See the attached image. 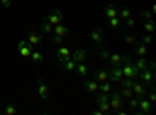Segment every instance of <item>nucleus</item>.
Returning a JSON list of instances; mask_svg holds the SVG:
<instances>
[{"label": "nucleus", "instance_id": "obj_1", "mask_svg": "<svg viewBox=\"0 0 156 115\" xmlns=\"http://www.w3.org/2000/svg\"><path fill=\"white\" fill-rule=\"evenodd\" d=\"M122 62H123V67H122V73L125 78H136V76L139 75V70L136 69L134 64H131V61H129V58L123 56L122 58Z\"/></svg>", "mask_w": 156, "mask_h": 115}, {"label": "nucleus", "instance_id": "obj_2", "mask_svg": "<svg viewBox=\"0 0 156 115\" xmlns=\"http://www.w3.org/2000/svg\"><path fill=\"white\" fill-rule=\"evenodd\" d=\"M140 78L144 79L147 84H151L153 83V78H154V62H150L148 67L140 72Z\"/></svg>", "mask_w": 156, "mask_h": 115}, {"label": "nucleus", "instance_id": "obj_3", "mask_svg": "<svg viewBox=\"0 0 156 115\" xmlns=\"http://www.w3.org/2000/svg\"><path fill=\"white\" fill-rule=\"evenodd\" d=\"M61 20H62V11L61 9H53L50 12V14L45 17V22H48V23H51L55 27V25H58V23H61Z\"/></svg>", "mask_w": 156, "mask_h": 115}, {"label": "nucleus", "instance_id": "obj_4", "mask_svg": "<svg viewBox=\"0 0 156 115\" xmlns=\"http://www.w3.org/2000/svg\"><path fill=\"white\" fill-rule=\"evenodd\" d=\"M31 44L28 42V41H20L19 44H17V50H19V53L23 56V58H30V55H31Z\"/></svg>", "mask_w": 156, "mask_h": 115}, {"label": "nucleus", "instance_id": "obj_5", "mask_svg": "<svg viewBox=\"0 0 156 115\" xmlns=\"http://www.w3.org/2000/svg\"><path fill=\"white\" fill-rule=\"evenodd\" d=\"M122 78H123L122 69H120V67H114V66H111V67H109V70H108V79L119 83Z\"/></svg>", "mask_w": 156, "mask_h": 115}, {"label": "nucleus", "instance_id": "obj_6", "mask_svg": "<svg viewBox=\"0 0 156 115\" xmlns=\"http://www.w3.org/2000/svg\"><path fill=\"white\" fill-rule=\"evenodd\" d=\"M97 106H98V109H101L105 113H106V112H111L109 100H108L106 93H101V95H98V96H97Z\"/></svg>", "mask_w": 156, "mask_h": 115}, {"label": "nucleus", "instance_id": "obj_7", "mask_svg": "<svg viewBox=\"0 0 156 115\" xmlns=\"http://www.w3.org/2000/svg\"><path fill=\"white\" fill-rule=\"evenodd\" d=\"M151 107H153V104L150 103L145 96H139V109H140V110L137 112V115L150 113V112H151Z\"/></svg>", "mask_w": 156, "mask_h": 115}, {"label": "nucleus", "instance_id": "obj_8", "mask_svg": "<svg viewBox=\"0 0 156 115\" xmlns=\"http://www.w3.org/2000/svg\"><path fill=\"white\" fill-rule=\"evenodd\" d=\"M109 106L112 107V110H117V109H120L122 106H123V103H122V96L119 95V93H111V100H109Z\"/></svg>", "mask_w": 156, "mask_h": 115}, {"label": "nucleus", "instance_id": "obj_9", "mask_svg": "<svg viewBox=\"0 0 156 115\" xmlns=\"http://www.w3.org/2000/svg\"><path fill=\"white\" fill-rule=\"evenodd\" d=\"M58 61H59V64H62V62H66V61H69L70 59V50L67 48V47H61L59 50H58Z\"/></svg>", "mask_w": 156, "mask_h": 115}, {"label": "nucleus", "instance_id": "obj_10", "mask_svg": "<svg viewBox=\"0 0 156 115\" xmlns=\"http://www.w3.org/2000/svg\"><path fill=\"white\" fill-rule=\"evenodd\" d=\"M131 90H133V93H136L137 96H145V95H147V87H145L144 84L137 83V81H134V83H133Z\"/></svg>", "mask_w": 156, "mask_h": 115}, {"label": "nucleus", "instance_id": "obj_11", "mask_svg": "<svg viewBox=\"0 0 156 115\" xmlns=\"http://www.w3.org/2000/svg\"><path fill=\"white\" fill-rule=\"evenodd\" d=\"M27 41L31 44V45H39L42 42V36L39 33H34V31H28L27 33Z\"/></svg>", "mask_w": 156, "mask_h": 115}, {"label": "nucleus", "instance_id": "obj_12", "mask_svg": "<svg viewBox=\"0 0 156 115\" xmlns=\"http://www.w3.org/2000/svg\"><path fill=\"white\" fill-rule=\"evenodd\" d=\"M37 87H39V95H41V98L47 100L48 98V87H47V84H45V81L42 78L37 79Z\"/></svg>", "mask_w": 156, "mask_h": 115}, {"label": "nucleus", "instance_id": "obj_13", "mask_svg": "<svg viewBox=\"0 0 156 115\" xmlns=\"http://www.w3.org/2000/svg\"><path fill=\"white\" fill-rule=\"evenodd\" d=\"M90 37H92V41L95 42V45L100 48L101 42H103V34H101V30L100 28H94L92 33H90Z\"/></svg>", "mask_w": 156, "mask_h": 115}, {"label": "nucleus", "instance_id": "obj_14", "mask_svg": "<svg viewBox=\"0 0 156 115\" xmlns=\"http://www.w3.org/2000/svg\"><path fill=\"white\" fill-rule=\"evenodd\" d=\"M94 79H97V83H105V81H108V70H106V69L95 70V72H94Z\"/></svg>", "mask_w": 156, "mask_h": 115}, {"label": "nucleus", "instance_id": "obj_15", "mask_svg": "<svg viewBox=\"0 0 156 115\" xmlns=\"http://www.w3.org/2000/svg\"><path fill=\"white\" fill-rule=\"evenodd\" d=\"M134 55H137L139 58L140 56H145L147 55V45L144 42H134Z\"/></svg>", "mask_w": 156, "mask_h": 115}, {"label": "nucleus", "instance_id": "obj_16", "mask_svg": "<svg viewBox=\"0 0 156 115\" xmlns=\"http://www.w3.org/2000/svg\"><path fill=\"white\" fill-rule=\"evenodd\" d=\"M86 58H87V55H86L84 50H75L73 55H72V61H75L76 64L78 62H84Z\"/></svg>", "mask_w": 156, "mask_h": 115}, {"label": "nucleus", "instance_id": "obj_17", "mask_svg": "<svg viewBox=\"0 0 156 115\" xmlns=\"http://www.w3.org/2000/svg\"><path fill=\"white\" fill-rule=\"evenodd\" d=\"M84 90L86 92H97L98 90V83L97 81H92V79L84 81Z\"/></svg>", "mask_w": 156, "mask_h": 115}, {"label": "nucleus", "instance_id": "obj_18", "mask_svg": "<svg viewBox=\"0 0 156 115\" xmlns=\"http://www.w3.org/2000/svg\"><path fill=\"white\" fill-rule=\"evenodd\" d=\"M122 55H117V53H112L109 55V62H111V66L114 67H122Z\"/></svg>", "mask_w": 156, "mask_h": 115}, {"label": "nucleus", "instance_id": "obj_19", "mask_svg": "<svg viewBox=\"0 0 156 115\" xmlns=\"http://www.w3.org/2000/svg\"><path fill=\"white\" fill-rule=\"evenodd\" d=\"M53 33L58 34V36H66V34H69V27L58 23V25H55V27H53Z\"/></svg>", "mask_w": 156, "mask_h": 115}, {"label": "nucleus", "instance_id": "obj_20", "mask_svg": "<svg viewBox=\"0 0 156 115\" xmlns=\"http://www.w3.org/2000/svg\"><path fill=\"white\" fill-rule=\"evenodd\" d=\"M41 31H42V34H45V36L51 34V33H53V25L48 23V22H44V23L41 25Z\"/></svg>", "mask_w": 156, "mask_h": 115}, {"label": "nucleus", "instance_id": "obj_21", "mask_svg": "<svg viewBox=\"0 0 156 115\" xmlns=\"http://www.w3.org/2000/svg\"><path fill=\"white\" fill-rule=\"evenodd\" d=\"M134 66H136V69H137L139 72H142L144 69H147V67H148V64H147V59H145L144 56H140V58H139V61L134 64Z\"/></svg>", "mask_w": 156, "mask_h": 115}, {"label": "nucleus", "instance_id": "obj_22", "mask_svg": "<svg viewBox=\"0 0 156 115\" xmlns=\"http://www.w3.org/2000/svg\"><path fill=\"white\" fill-rule=\"evenodd\" d=\"M105 14H106V17H117V9L112 6V5H106L105 6Z\"/></svg>", "mask_w": 156, "mask_h": 115}, {"label": "nucleus", "instance_id": "obj_23", "mask_svg": "<svg viewBox=\"0 0 156 115\" xmlns=\"http://www.w3.org/2000/svg\"><path fill=\"white\" fill-rule=\"evenodd\" d=\"M75 67H76V62L72 61V59H69V61H66V62H62V69L66 70V72H72V70H75Z\"/></svg>", "mask_w": 156, "mask_h": 115}, {"label": "nucleus", "instance_id": "obj_24", "mask_svg": "<svg viewBox=\"0 0 156 115\" xmlns=\"http://www.w3.org/2000/svg\"><path fill=\"white\" fill-rule=\"evenodd\" d=\"M122 98H131L133 96V90H131V89H129V87H122L120 89V93H119Z\"/></svg>", "mask_w": 156, "mask_h": 115}, {"label": "nucleus", "instance_id": "obj_25", "mask_svg": "<svg viewBox=\"0 0 156 115\" xmlns=\"http://www.w3.org/2000/svg\"><path fill=\"white\" fill-rule=\"evenodd\" d=\"M3 113H6V115H16L17 113V107L14 104H6L5 109H3Z\"/></svg>", "mask_w": 156, "mask_h": 115}, {"label": "nucleus", "instance_id": "obj_26", "mask_svg": "<svg viewBox=\"0 0 156 115\" xmlns=\"http://www.w3.org/2000/svg\"><path fill=\"white\" fill-rule=\"evenodd\" d=\"M30 59H31V62H42L44 56H42V53H39V52H31Z\"/></svg>", "mask_w": 156, "mask_h": 115}, {"label": "nucleus", "instance_id": "obj_27", "mask_svg": "<svg viewBox=\"0 0 156 115\" xmlns=\"http://www.w3.org/2000/svg\"><path fill=\"white\" fill-rule=\"evenodd\" d=\"M75 69H76V72H78V75H80V76H86V73H87V67L84 66L83 62H78V66H76Z\"/></svg>", "mask_w": 156, "mask_h": 115}, {"label": "nucleus", "instance_id": "obj_28", "mask_svg": "<svg viewBox=\"0 0 156 115\" xmlns=\"http://www.w3.org/2000/svg\"><path fill=\"white\" fill-rule=\"evenodd\" d=\"M98 90H101L103 93H109L111 92V86H109V83L108 81H105V83H101V84H98Z\"/></svg>", "mask_w": 156, "mask_h": 115}, {"label": "nucleus", "instance_id": "obj_29", "mask_svg": "<svg viewBox=\"0 0 156 115\" xmlns=\"http://www.w3.org/2000/svg\"><path fill=\"white\" fill-rule=\"evenodd\" d=\"M128 106H129V109L131 110H134V109H137L139 107V98H128Z\"/></svg>", "mask_w": 156, "mask_h": 115}, {"label": "nucleus", "instance_id": "obj_30", "mask_svg": "<svg viewBox=\"0 0 156 115\" xmlns=\"http://www.w3.org/2000/svg\"><path fill=\"white\" fill-rule=\"evenodd\" d=\"M51 44H56V45H62L64 44V36H58V34H55V36H51Z\"/></svg>", "mask_w": 156, "mask_h": 115}, {"label": "nucleus", "instance_id": "obj_31", "mask_svg": "<svg viewBox=\"0 0 156 115\" xmlns=\"http://www.w3.org/2000/svg\"><path fill=\"white\" fill-rule=\"evenodd\" d=\"M120 17H122V20H125V19H128V17H131V11H129L126 6H123V8L120 9Z\"/></svg>", "mask_w": 156, "mask_h": 115}, {"label": "nucleus", "instance_id": "obj_32", "mask_svg": "<svg viewBox=\"0 0 156 115\" xmlns=\"http://www.w3.org/2000/svg\"><path fill=\"white\" fill-rule=\"evenodd\" d=\"M109 27L111 28H119L120 27V19L119 17H111L109 19Z\"/></svg>", "mask_w": 156, "mask_h": 115}, {"label": "nucleus", "instance_id": "obj_33", "mask_svg": "<svg viewBox=\"0 0 156 115\" xmlns=\"http://www.w3.org/2000/svg\"><path fill=\"white\" fill-rule=\"evenodd\" d=\"M154 22L153 20H145V30H147V33H153L154 31Z\"/></svg>", "mask_w": 156, "mask_h": 115}, {"label": "nucleus", "instance_id": "obj_34", "mask_svg": "<svg viewBox=\"0 0 156 115\" xmlns=\"http://www.w3.org/2000/svg\"><path fill=\"white\" fill-rule=\"evenodd\" d=\"M140 16L144 17L145 20H153V12H151V11L144 9V11H140Z\"/></svg>", "mask_w": 156, "mask_h": 115}, {"label": "nucleus", "instance_id": "obj_35", "mask_svg": "<svg viewBox=\"0 0 156 115\" xmlns=\"http://www.w3.org/2000/svg\"><path fill=\"white\" fill-rule=\"evenodd\" d=\"M123 41H125L128 45H133V44L136 42V37H134L133 34H126V36L123 37Z\"/></svg>", "mask_w": 156, "mask_h": 115}, {"label": "nucleus", "instance_id": "obj_36", "mask_svg": "<svg viewBox=\"0 0 156 115\" xmlns=\"http://www.w3.org/2000/svg\"><path fill=\"white\" fill-rule=\"evenodd\" d=\"M120 81H122V87H129V89L133 87V83H134V79H133V78H128V79H120Z\"/></svg>", "mask_w": 156, "mask_h": 115}, {"label": "nucleus", "instance_id": "obj_37", "mask_svg": "<svg viewBox=\"0 0 156 115\" xmlns=\"http://www.w3.org/2000/svg\"><path fill=\"white\" fill-rule=\"evenodd\" d=\"M148 101L151 104H154L156 103V93H154V87H151V92L148 93Z\"/></svg>", "mask_w": 156, "mask_h": 115}, {"label": "nucleus", "instance_id": "obj_38", "mask_svg": "<svg viewBox=\"0 0 156 115\" xmlns=\"http://www.w3.org/2000/svg\"><path fill=\"white\" fill-rule=\"evenodd\" d=\"M142 42H144L145 45L151 44V42H153V37H151V34H150V33H147V34L144 36V39H142Z\"/></svg>", "mask_w": 156, "mask_h": 115}, {"label": "nucleus", "instance_id": "obj_39", "mask_svg": "<svg viewBox=\"0 0 156 115\" xmlns=\"http://www.w3.org/2000/svg\"><path fill=\"white\" fill-rule=\"evenodd\" d=\"M125 22H126V27H128V28H133L134 25H136L134 19H131V17H128V19H125Z\"/></svg>", "mask_w": 156, "mask_h": 115}, {"label": "nucleus", "instance_id": "obj_40", "mask_svg": "<svg viewBox=\"0 0 156 115\" xmlns=\"http://www.w3.org/2000/svg\"><path fill=\"white\" fill-rule=\"evenodd\" d=\"M100 58H103V59H109V53L106 52V50L100 48Z\"/></svg>", "mask_w": 156, "mask_h": 115}, {"label": "nucleus", "instance_id": "obj_41", "mask_svg": "<svg viewBox=\"0 0 156 115\" xmlns=\"http://www.w3.org/2000/svg\"><path fill=\"white\" fill-rule=\"evenodd\" d=\"M2 5H3L5 8H9V6H11V0H2Z\"/></svg>", "mask_w": 156, "mask_h": 115}, {"label": "nucleus", "instance_id": "obj_42", "mask_svg": "<svg viewBox=\"0 0 156 115\" xmlns=\"http://www.w3.org/2000/svg\"><path fill=\"white\" fill-rule=\"evenodd\" d=\"M92 113H94V115H103L105 112H103L101 109H95V110H92Z\"/></svg>", "mask_w": 156, "mask_h": 115}]
</instances>
